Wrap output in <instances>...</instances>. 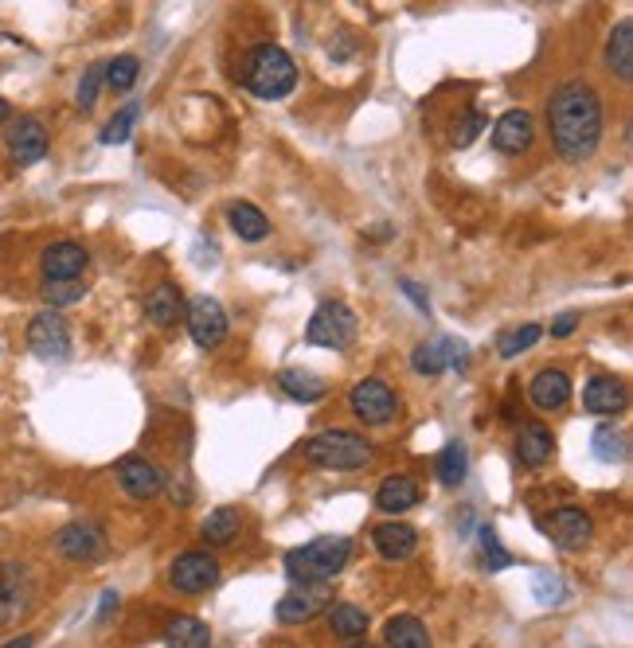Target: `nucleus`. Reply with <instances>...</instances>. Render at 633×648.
<instances>
[{
    "mask_svg": "<svg viewBox=\"0 0 633 648\" xmlns=\"http://www.w3.org/2000/svg\"><path fill=\"white\" fill-rule=\"evenodd\" d=\"M547 129H552V141H556L559 156L571 161V165H583L591 161L603 141V102H598V90L583 78H571L552 94L547 102Z\"/></svg>",
    "mask_w": 633,
    "mask_h": 648,
    "instance_id": "obj_1",
    "label": "nucleus"
},
{
    "mask_svg": "<svg viewBox=\"0 0 633 648\" xmlns=\"http://www.w3.org/2000/svg\"><path fill=\"white\" fill-rule=\"evenodd\" d=\"M349 559H352L349 535H317V539L286 551V574H290L293 586H329L349 567Z\"/></svg>",
    "mask_w": 633,
    "mask_h": 648,
    "instance_id": "obj_2",
    "label": "nucleus"
},
{
    "mask_svg": "<svg viewBox=\"0 0 633 648\" xmlns=\"http://www.w3.org/2000/svg\"><path fill=\"white\" fill-rule=\"evenodd\" d=\"M297 87V67L286 48L278 43H258V48L246 55V90L263 102H278L290 90Z\"/></svg>",
    "mask_w": 633,
    "mask_h": 648,
    "instance_id": "obj_3",
    "label": "nucleus"
},
{
    "mask_svg": "<svg viewBox=\"0 0 633 648\" xmlns=\"http://www.w3.org/2000/svg\"><path fill=\"white\" fill-rule=\"evenodd\" d=\"M302 457L317 469L349 473V469H364L376 457V449H371L368 437L352 434V430H321L302 445Z\"/></svg>",
    "mask_w": 633,
    "mask_h": 648,
    "instance_id": "obj_4",
    "label": "nucleus"
},
{
    "mask_svg": "<svg viewBox=\"0 0 633 648\" xmlns=\"http://www.w3.org/2000/svg\"><path fill=\"white\" fill-rule=\"evenodd\" d=\"M305 340H309L313 348L344 352L352 340H356V313H352L344 301H321L309 317Z\"/></svg>",
    "mask_w": 633,
    "mask_h": 648,
    "instance_id": "obj_5",
    "label": "nucleus"
},
{
    "mask_svg": "<svg viewBox=\"0 0 633 648\" xmlns=\"http://www.w3.org/2000/svg\"><path fill=\"white\" fill-rule=\"evenodd\" d=\"M349 407L364 427H383V422L395 418L400 398H395V391H391L383 379H364V383H356V387L349 391Z\"/></svg>",
    "mask_w": 633,
    "mask_h": 648,
    "instance_id": "obj_6",
    "label": "nucleus"
},
{
    "mask_svg": "<svg viewBox=\"0 0 633 648\" xmlns=\"http://www.w3.org/2000/svg\"><path fill=\"white\" fill-rule=\"evenodd\" d=\"M28 348L39 359H67L71 356V329L59 317V309H43L28 320Z\"/></svg>",
    "mask_w": 633,
    "mask_h": 648,
    "instance_id": "obj_7",
    "label": "nucleus"
},
{
    "mask_svg": "<svg viewBox=\"0 0 633 648\" xmlns=\"http://www.w3.org/2000/svg\"><path fill=\"white\" fill-rule=\"evenodd\" d=\"M168 582H173L180 594H207L219 582V562L207 551H185L173 559V571H168Z\"/></svg>",
    "mask_w": 633,
    "mask_h": 648,
    "instance_id": "obj_8",
    "label": "nucleus"
},
{
    "mask_svg": "<svg viewBox=\"0 0 633 648\" xmlns=\"http://www.w3.org/2000/svg\"><path fill=\"white\" fill-rule=\"evenodd\" d=\"M188 332L200 348H215L227 336V313L215 297H192L188 301Z\"/></svg>",
    "mask_w": 633,
    "mask_h": 648,
    "instance_id": "obj_9",
    "label": "nucleus"
},
{
    "mask_svg": "<svg viewBox=\"0 0 633 648\" xmlns=\"http://www.w3.org/2000/svg\"><path fill=\"white\" fill-rule=\"evenodd\" d=\"M591 535H595V520L583 508H556L552 520H547V539L556 543V547H564V551L586 547Z\"/></svg>",
    "mask_w": 633,
    "mask_h": 648,
    "instance_id": "obj_10",
    "label": "nucleus"
},
{
    "mask_svg": "<svg viewBox=\"0 0 633 648\" xmlns=\"http://www.w3.org/2000/svg\"><path fill=\"white\" fill-rule=\"evenodd\" d=\"M102 528L98 523H90V520H75V523H67V528H59V535H55V547H59V555L63 559H71V562H90V559H98L102 555Z\"/></svg>",
    "mask_w": 633,
    "mask_h": 648,
    "instance_id": "obj_11",
    "label": "nucleus"
},
{
    "mask_svg": "<svg viewBox=\"0 0 633 648\" xmlns=\"http://www.w3.org/2000/svg\"><path fill=\"white\" fill-rule=\"evenodd\" d=\"M117 481H122V488L134 500H153L165 488V473L153 461H145V457H122L117 461Z\"/></svg>",
    "mask_w": 633,
    "mask_h": 648,
    "instance_id": "obj_12",
    "label": "nucleus"
},
{
    "mask_svg": "<svg viewBox=\"0 0 633 648\" xmlns=\"http://www.w3.org/2000/svg\"><path fill=\"white\" fill-rule=\"evenodd\" d=\"M325 606H329V586H297L286 598H278L274 618L282 621V625H302V621L317 618Z\"/></svg>",
    "mask_w": 633,
    "mask_h": 648,
    "instance_id": "obj_13",
    "label": "nucleus"
},
{
    "mask_svg": "<svg viewBox=\"0 0 633 648\" xmlns=\"http://www.w3.org/2000/svg\"><path fill=\"white\" fill-rule=\"evenodd\" d=\"M532 141H536V122L528 110H508L493 122V145L501 153H528Z\"/></svg>",
    "mask_w": 633,
    "mask_h": 648,
    "instance_id": "obj_14",
    "label": "nucleus"
},
{
    "mask_svg": "<svg viewBox=\"0 0 633 648\" xmlns=\"http://www.w3.org/2000/svg\"><path fill=\"white\" fill-rule=\"evenodd\" d=\"M43 278L48 281H71V278H83V270L90 266V254L87 246H78V242H51L43 258Z\"/></svg>",
    "mask_w": 633,
    "mask_h": 648,
    "instance_id": "obj_15",
    "label": "nucleus"
},
{
    "mask_svg": "<svg viewBox=\"0 0 633 648\" xmlns=\"http://www.w3.org/2000/svg\"><path fill=\"white\" fill-rule=\"evenodd\" d=\"M9 153L16 165H36L48 156V129L39 117H20L9 134Z\"/></svg>",
    "mask_w": 633,
    "mask_h": 648,
    "instance_id": "obj_16",
    "label": "nucleus"
},
{
    "mask_svg": "<svg viewBox=\"0 0 633 648\" xmlns=\"http://www.w3.org/2000/svg\"><path fill=\"white\" fill-rule=\"evenodd\" d=\"M583 407L591 410V415H622L625 407H630V391H625L622 379L615 376H595L591 383L583 387Z\"/></svg>",
    "mask_w": 633,
    "mask_h": 648,
    "instance_id": "obj_17",
    "label": "nucleus"
},
{
    "mask_svg": "<svg viewBox=\"0 0 633 648\" xmlns=\"http://www.w3.org/2000/svg\"><path fill=\"white\" fill-rule=\"evenodd\" d=\"M466 359V344H454V340H430V344H419L415 356H410V368L419 376H442L446 368H458Z\"/></svg>",
    "mask_w": 633,
    "mask_h": 648,
    "instance_id": "obj_18",
    "label": "nucleus"
},
{
    "mask_svg": "<svg viewBox=\"0 0 633 648\" xmlns=\"http://www.w3.org/2000/svg\"><path fill=\"white\" fill-rule=\"evenodd\" d=\"M371 543H376V551H380L383 559L400 562V559H410V555H415V547H419V532H415L410 523L388 520L371 532Z\"/></svg>",
    "mask_w": 633,
    "mask_h": 648,
    "instance_id": "obj_19",
    "label": "nucleus"
},
{
    "mask_svg": "<svg viewBox=\"0 0 633 648\" xmlns=\"http://www.w3.org/2000/svg\"><path fill=\"white\" fill-rule=\"evenodd\" d=\"M528 398H532L540 410L567 407V403H571V379H567V371H559V368H544L536 379H532Z\"/></svg>",
    "mask_w": 633,
    "mask_h": 648,
    "instance_id": "obj_20",
    "label": "nucleus"
},
{
    "mask_svg": "<svg viewBox=\"0 0 633 648\" xmlns=\"http://www.w3.org/2000/svg\"><path fill=\"white\" fill-rule=\"evenodd\" d=\"M419 496H422V488L415 477H403V473L388 477V481L376 488V508L388 516H400V512H410V508L419 504Z\"/></svg>",
    "mask_w": 633,
    "mask_h": 648,
    "instance_id": "obj_21",
    "label": "nucleus"
},
{
    "mask_svg": "<svg viewBox=\"0 0 633 648\" xmlns=\"http://www.w3.org/2000/svg\"><path fill=\"white\" fill-rule=\"evenodd\" d=\"M383 645L388 648H434V640H430V630L415 618V613H400V618H388V625H383Z\"/></svg>",
    "mask_w": 633,
    "mask_h": 648,
    "instance_id": "obj_22",
    "label": "nucleus"
},
{
    "mask_svg": "<svg viewBox=\"0 0 633 648\" xmlns=\"http://www.w3.org/2000/svg\"><path fill=\"white\" fill-rule=\"evenodd\" d=\"M552 449H556V442H552V430H547V427H540V422H528V427H520L517 457L528 465V469H540V465L552 461Z\"/></svg>",
    "mask_w": 633,
    "mask_h": 648,
    "instance_id": "obj_23",
    "label": "nucleus"
},
{
    "mask_svg": "<svg viewBox=\"0 0 633 648\" xmlns=\"http://www.w3.org/2000/svg\"><path fill=\"white\" fill-rule=\"evenodd\" d=\"M180 309H185V297H180V285H173V281H165V285H156V290H149V297H145V317L153 320V325H161V329H168V325H176V317H180Z\"/></svg>",
    "mask_w": 633,
    "mask_h": 648,
    "instance_id": "obj_24",
    "label": "nucleus"
},
{
    "mask_svg": "<svg viewBox=\"0 0 633 648\" xmlns=\"http://www.w3.org/2000/svg\"><path fill=\"white\" fill-rule=\"evenodd\" d=\"M606 67L615 71L618 78H633V24L622 20L615 31H610V43H606Z\"/></svg>",
    "mask_w": 633,
    "mask_h": 648,
    "instance_id": "obj_25",
    "label": "nucleus"
},
{
    "mask_svg": "<svg viewBox=\"0 0 633 648\" xmlns=\"http://www.w3.org/2000/svg\"><path fill=\"white\" fill-rule=\"evenodd\" d=\"M227 223H231V231L243 242H263L270 234V219L254 204H231L227 207Z\"/></svg>",
    "mask_w": 633,
    "mask_h": 648,
    "instance_id": "obj_26",
    "label": "nucleus"
},
{
    "mask_svg": "<svg viewBox=\"0 0 633 648\" xmlns=\"http://www.w3.org/2000/svg\"><path fill=\"white\" fill-rule=\"evenodd\" d=\"M278 383H282L286 395L297 398V403H317V398L329 395V383L317 379L313 371H302V368H286L282 376H278Z\"/></svg>",
    "mask_w": 633,
    "mask_h": 648,
    "instance_id": "obj_27",
    "label": "nucleus"
},
{
    "mask_svg": "<svg viewBox=\"0 0 633 648\" xmlns=\"http://www.w3.org/2000/svg\"><path fill=\"white\" fill-rule=\"evenodd\" d=\"M165 645L168 648H207L212 645V630H207L200 618H176V621H168Z\"/></svg>",
    "mask_w": 633,
    "mask_h": 648,
    "instance_id": "obj_28",
    "label": "nucleus"
},
{
    "mask_svg": "<svg viewBox=\"0 0 633 648\" xmlns=\"http://www.w3.org/2000/svg\"><path fill=\"white\" fill-rule=\"evenodd\" d=\"M434 473L446 488H458L469 473V449L461 442H446V449L439 454V465H434Z\"/></svg>",
    "mask_w": 633,
    "mask_h": 648,
    "instance_id": "obj_29",
    "label": "nucleus"
},
{
    "mask_svg": "<svg viewBox=\"0 0 633 648\" xmlns=\"http://www.w3.org/2000/svg\"><path fill=\"white\" fill-rule=\"evenodd\" d=\"M329 630L341 640H360L364 633H368V613H364L360 606L341 601V606H332L329 610Z\"/></svg>",
    "mask_w": 633,
    "mask_h": 648,
    "instance_id": "obj_30",
    "label": "nucleus"
},
{
    "mask_svg": "<svg viewBox=\"0 0 633 648\" xmlns=\"http://www.w3.org/2000/svg\"><path fill=\"white\" fill-rule=\"evenodd\" d=\"M591 449H595V457H598V461H606V465L625 461V457H630V437H625L615 422H603V427L595 430V442H591Z\"/></svg>",
    "mask_w": 633,
    "mask_h": 648,
    "instance_id": "obj_31",
    "label": "nucleus"
},
{
    "mask_svg": "<svg viewBox=\"0 0 633 648\" xmlns=\"http://www.w3.org/2000/svg\"><path fill=\"white\" fill-rule=\"evenodd\" d=\"M239 528H243V516L235 512V508H215L204 520V539L212 547H224V543H231L239 535Z\"/></svg>",
    "mask_w": 633,
    "mask_h": 648,
    "instance_id": "obj_32",
    "label": "nucleus"
},
{
    "mask_svg": "<svg viewBox=\"0 0 633 648\" xmlns=\"http://www.w3.org/2000/svg\"><path fill=\"white\" fill-rule=\"evenodd\" d=\"M137 114H141V106H137V102H129L126 110H117V114L106 122V129H102V145H126L129 137H134Z\"/></svg>",
    "mask_w": 633,
    "mask_h": 648,
    "instance_id": "obj_33",
    "label": "nucleus"
},
{
    "mask_svg": "<svg viewBox=\"0 0 633 648\" xmlns=\"http://www.w3.org/2000/svg\"><path fill=\"white\" fill-rule=\"evenodd\" d=\"M137 75H141V63H137V55H117L114 63H106V75H102V82H106L110 90H129L137 82Z\"/></svg>",
    "mask_w": 633,
    "mask_h": 648,
    "instance_id": "obj_34",
    "label": "nucleus"
},
{
    "mask_svg": "<svg viewBox=\"0 0 633 648\" xmlns=\"http://www.w3.org/2000/svg\"><path fill=\"white\" fill-rule=\"evenodd\" d=\"M544 336V329L540 325H524V329H512V332H505V336L497 340V352H501V359H517L520 352H528L536 340Z\"/></svg>",
    "mask_w": 633,
    "mask_h": 648,
    "instance_id": "obj_35",
    "label": "nucleus"
},
{
    "mask_svg": "<svg viewBox=\"0 0 633 648\" xmlns=\"http://www.w3.org/2000/svg\"><path fill=\"white\" fill-rule=\"evenodd\" d=\"M478 547H481V562H485V571H505V567H512V555L501 547V539H497L493 528H481Z\"/></svg>",
    "mask_w": 633,
    "mask_h": 648,
    "instance_id": "obj_36",
    "label": "nucleus"
},
{
    "mask_svg": "<svg viewBox=\"0 0 633 648\" xmlns=\"http://www.w3.org/2000/svg\"><path fill=\"white\" fill-rule=\"evenodd\" d=\"M87 297V285L78 278H71V281H48L43 285V301H48L51 309H63V305H75V301H83Z\"/></svg>",
    "mask_w": 633,
    "mask_h": 648,
    "instance_id": "obj_37",
    "label": "nucleus"
},
{
    "mask_svg": "<svg viewBox=\"0 0 633 648\" xmlns=\"http://www.w3.org/2000/svg\"><path fill=\"white\" fill-rule=\"evenodd\" d=\"M532 594L540 598V606H559L567 598V582L552 571H536L532 574Z\"/></svg>",
    "mask_w": 633,
    "mask_h": 648,
    "instance_id": "obj_38",
    "label": "nucleus"
},
{
    "mask_svg": "<svg viewBox=\"0 0 633 648\" xmlns=\"http://www.w3.org/2000/svg\"><path fill=\"white\" fill-rule=\"evenodd\" d=\"M481 129H489V117L485 114H478V110H469L466 117H461L458 126H454V134H450V141L458 149H466V145H473L481 137Z\"/></svg>",
    "mask_w": 633,
    "mask_h": 648,
    "instance_id": "obj_39",
    "label": "nucleus"
},
{
    "mask_svg": "<svg viewBox=\"0 0 633 648\" xmlns=\"http://www.w3.org/2000/svg\"><path fill=\"white\" fill-rule=\"evenodd\" d=\"M102 75H106V63H94V67L83 75V82H78V106L90 110L98 102V87H102Z\"/></svg>",
    "mask_w": 633,
    "mask_h": 648,
    "instance_id": "obj_40",
    "label": "nucleus"
},
{
    "mask_svg": "<svg viewBox=\"0 0 633 648\" xmlns=\"http://www.w3.org/2000/svg\"><path fill=\"white\" fill-rule=\"evenodd\" d=\"M579 329V313H564V317L552 325V336L556 340H564V336H571V332Z\"/></svg>",
    "mask_w": 633,
    "mask_h": 648,
    "instance_id": "obj_41",
    "label": "nucleus"
},
{
    "mask_svg": "<svg viewBox=\"0 0 633 648\" xmlns=\"http://www.w3.org/2000/svg\"><path fill=\"white\" fill-rule=\"evenodd\" d=\"M114 610H117V590H106L102 594V601H98V621H106Z\"/></svg>",
    "mask_w": 633,
    "mask_h": 648,
    "instance_id": "obj_42",
    "label": "nucleus"
},
{
    "mask_svg": "<svg viewBox=\"0 0 633 648\" xmlns=\"http://www.w3.org/2000/svg\"><path fill=\"white\" fill-rule=\"evenodd\" d=\"M403 293H410V297L419 301V309H427V297L419 293V285H415V281H403Z\"/></svg>",
    "mask_w": 633,
    "mask_h": 648,
    "instance_id": "obj_43",
    "label": "nucleus"
},
{
    "mask_svg": "<svg viewBox=\"0 0 633 648\" xmlns=\"http://www.w3.org/2000/svg\"><path fill=\"white\" fill-rule=\"evenodd\" d=\"M36 645V637H31V633H24V637H12L9 645H0V648H31Z\"/></svg>",
    "mask_w": 633,
    "mask_h": 648,
    "instance_id": "obj_44",
    "label": "nucleus"
},
{
    "mask_svg": "<svg viewBox=\"0 0 633 648\" xmlns=\"http://www.w3.org/2000/svg\"><path fill=\"white\" fill-rule=\"evenodd\" d=\"M9 114H12V110H9V102H4V98H0V122H9Z\"/></svg>",
    "mask_w": 633,
    "mask_h": 648,
    "instance_id": "obj_45",
    "label": "nucleus"
},
{
    "mask_svg": "<svg viewBox=\"0 0 633 648\" xmlns=\"http://www.w3.org/2000/svg\"><path fill=\"white\" fill-rule=\"evenodd\" d=\"M349 648H376V645H364V640H352Z\"/></svg>",
    "mask_w": 633,
    "mask_h": 648,
    "instance_id": "obj_46",
    "label": "nucleus"
}]
</instances>
